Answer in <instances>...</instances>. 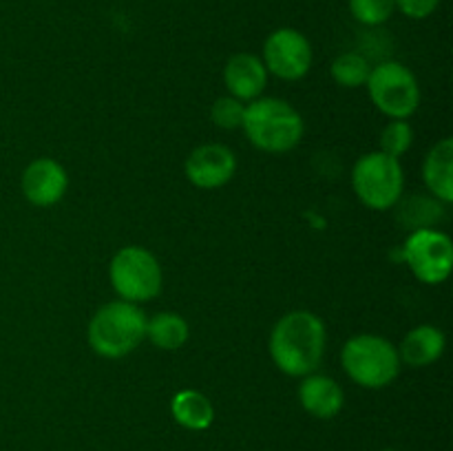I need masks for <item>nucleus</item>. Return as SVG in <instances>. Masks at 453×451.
<instances>
[{
    "instance_id": "nucleus-1",
    "label": "nucleus",
    "mask_w": 453,
    "mask_h": 451,
    "mask_svg": "<svg viewBox=\"0 0 453 451\" xmlns=\"http://www.w3.org/2000/svg\"><path fill=\"white\" fill-rule=\"evenodd\" d=\"M326 352V325L317 314L295 310L283 314L270 334V356L288 376L314 374Z\"/></svg>"
},
{
    "instance_id": "nucleus-2",
    "label": "nucleus",
    "mask_w": 453,
    "mask_h": 451,
    "mask_svg": "<svg viewBox=\"0 0 453 451\" xmlns=\"http://www.w3.org/2000/svg\"><path fill=\"white\" fill-rule=\"evenodd\" d=\"M242 128L264 153H288L303 137V119L286 100L257 97L246 106Z\"/></svg>"
},
{
    "instance_id": "nucleus-3",
    "label": "nucleus",
    "mask_w": 453,
    "mask_h": 451,
    "mask_svg": "<svg viewBox=\"0 0 453 451\" xmlns=\"http://www.w3.org/2000/svg\"><path fill=\"white\" fill-rule=\"evenodd\" d=\"M146 339V314L137 303L111 301L88 323V345L104 358L128 356Z\"/></svg>"
},
{
    "instance_id": "nucleus-4",
    "label": "nucleus",
    "mask_w": 453,
    "mask_h": 451,
    "mask_svg": "<svg viewBox=\"0 0 453 451\" xmlns=\"http://www.w3.org/2000/svg\"><path fill=\"white\" fill-rule=\"evenodd\" d=\"M341 363L345 374L367 389L388 387L401 374L398 349L379 334L352 336L343 345Z\"/></svg>"
},
{
    "instance_id": "nucleus-5",
    "label": "nucleus",
    "mask_w": 453,
    "mask_h": 451,
    "mask_svg": "<svg viewBox=\"0 0 453 451\" xmlns=\"http://www.w3.org/2000/svg\"><path fill=\"white\" fill-rule=\"evenodd\" d=\"M352 186L361 203L372 210H388L396 206L405 186L403 166L396 157L383 150L363 155L352 171Z\"/></svg>"
},
{
    "instance_id": "nucleus-6",
    "label": "nucleus",
    "mask_w": 453,
    "mask_h": 451,
    "mask_svg": "<svg viewBox=\"0 0 453 451\" xmlns=\"http://www.w3.org/2000/svg\"><path fill=\"white\" fill-rule=\"evenodd\" d=\"M111 286L128 303H144L162 290V268L153 252L140 246H127L113 256L109 268Z\"/></svg>"
},
{
    "instance_id": "nucleus-7",
    "label": "nucleus",
    "mask_w": 453,
    "mask_h": 451,
    "mask_svg": "<svg viewBox=\"0 0 453 451\" xmlns=\"http://www.w3.org/2000/svg\"><path fill=\"white\" fill-rule=\"evenodd\" d=\"M372 102L392 119H407L420 104V87L416 75L401 62H380L367 78Z\"/></svg>"
},
{
    "instance_id": "nucleus-8",
    "label": "nucleus",
    "mask_w": 453,
    "mask_h": 451,
    "mask_svg": "<svg viewBox=\"0 0 453 451\" xmlns=\"http://www.w3.org/2000/svg\"><path fill=\"white\" fill-rule=\"evenodd\" d=\"M407 265L418 281L436 286L447 281L453 268V243L449 234L434 228H418L405 241Z\"/></svg>"
},
{
    "instance_id": "nucleus-9",
    "label": "nucleus",
    "mask_w": 453,
    "mask_h": 451,
    "mask_svg": "<svg viewBox=\"0 0 453 451\" xmlns=\"http://www.w3.org/2000/svg\"><path fill=\"white\" fill-rule=\"evenodd\" d=\"M264 66L281 80H301L312 66V44L301 31L281 27L265 38Z\"/></svg>"
},
{
    "instance_id": "nucleus-10",
    "label": "nucleus",
    "mask_w": 453,
    "mask_h": 451,
    "mask_svg": "<svg viewBox=\"0 0 453 451\" xmlns=\"http://www.w3.org/2000/svg\"><path fill=\"white\" fill-rule=\"evenodd\" d=\"M234 171H237V157L224 144H203L186 159V177L190 184L203 190H215L228 184Z\"/></svg>"
},
{
    "instance_id": "nucleus-11",
    "label": "nucleus",
    "mask_w": 453,
    "mask_h": 451,
    "mask_svg": "<svg viewBox=\"0 0 453 451\" xmlns=\"http://www.w3.org/2000/svg\"><path fill=\"white\" fill-rule=\"evenodd\" d=\"M66 186H69V177H66L65 168L56 159L47 157L31 162L20 180V188L27 202L40 208L60 202L66 193Z\"/></svg>"
},
{
    "instance_id": "nucleus-12",
    "label": "nucleus",
    "mask_w": 453,
    "mask_h": 451,
    "mask_svg": "<svg viewBox=\"0 0 453 451\" xmlns=\"http://www.w3.org/2000/svg\"><path fill=\"white\" fill-rule=\"evenodd\" d=\"M224 82L230 96L242 102H252L264 93L268 71L255 53H234L224 66Z\"/></svg>"
},
{
    "instance_id": "nucleus-13",
    "label": "nucleus",
    "mask_w": 453,
    "mask_h": 451,
    "mask_svg": "<svg viewBox=\"0 0 453 451\" xmlns=\"http://www.w3.org/2000/svg\"><path fill=\"white\" fill-rule=\"evenodd\" d=\"M299 401L310 416L327 420L343 409L345 394L330 376L308 374L299 385Z\"/></svg>"
},
{
    "instance_id": "nucleus-14",
    "label": "nucleus",
    "mask_w": 453,
    "mask_h": 451,
    "mask_svg": "<svg viewBox=\"0 0 453 451\" xmlns=\"http://www.w3.org/2000/svg\"><path fill=\"white\" fill-rule=\"evenodd\" d=\"M423 177L434 197L442 203L453 202V140L445 137L432 146L423 164Z\"/></svg>"
},
{
    "instance_id": "nucleus-15",
    "label": "nucleus",
    "mask_w": 453,
    "mask_h": 451,
    "mask_svg": "<svg viewBox=\"0 0 453 451\" xmlns=\"http://www.w3.org/2000/svg\"><path fill=\"white\" fill-rule=\"evenodd\" d=\"M445 352V334L434 325H418L403 339L398 356L410 367H427Z\"/></svg>"
},
{
    "instance_id": "nucleus-16",
    "label": "nucleus",
    "mask_w": 453,
    "mask_h": 451,
    "mask_svg": "<svg viewBox=\"0 0 453 451\" xmlns=\"http://www.w3.org/2000/svg\"><path fill=\"white\" fill-rule=\"evenodd\" d=\"M171 414L177 424L190 429V432H202L208 429L215 420V409L212 402L197 389H181L173 396Z\"/></svg>"
},
{
    "instance_id": "nucleus-17",
    "label": "nucleus",
    "mask_w": 453,
    "mask_h": 451,
    "mask_svg": "<svg viewBox=\"0 0 453 451\" xmlns=\"http://www.w3.org/2000/svg\"><path fill=\"white\" fill-rule=\"evenodd\" d=\"M188 323L175 312H159L153 318H146V339L159 349H180L188 340Z\"/></svg>"
},
{
    "instance_id": "nucleus-18",
    "label": "nucleus",
    "mask_w": 453,
    "mask_h": 451,
    "mask_svg": "<svg viewBox=\"0 0 453 451\" xmlns=\"http://www.w3.org/2000/svg\"><path fill=\"white\" fill-rule=\"evenodd\" d=\"M332 78L345 88H358L365 87L367 78L372 73V66L365 56L357 51L341 53L334 62H332Z\"/></svg>"
},
{
    "instance_id": "nucleus-19",
    "label": "nucleus",
    "mask_w": 453,
    "mask_h": 451,
    "mask_svg": "<svg viewBox=\"0 0 453 451\" xmlns=\"http://www.w3.org/2000/svg\"><path fill=\"white\" fill-rule=\"evenodd\" d=\"M396 11V0H349V13L365 27H379Z\"/></svg>"
},
{
    "instance_id": "nucleus-20",
    "label": "nucleus",
    "mask_w": 453,
    "mask_h": 451,
    "mask_svg": "<svg viewBox=\"0 0 453 451\" xmlns=\"http://www.w3.org/2000/svg\"><path fill=\"white\" fill-rule=\"evenodd\" d=\"M411 141H414V131L405 119H392L380 133V150L389 157L398 159L401 155H405Z\"/></svg>"
},
{
    "instance_id": "nucleus-21",
    "label": "nucleus",
    "mask_w": 453,
    "mask_h": 451,
    "mask_svg": "<svg viewBox=\"0 0 453 451\" xmlns=\"http://www.w3.org/2000/svg\"><path fill=\"white\" fill-rule=\"evenodd\" d=\"M243 113H246V104L233 96L217 97L211 109L212 122H215V126L224 128V131H234V128L242 126Z\"/></svg>"
},
{
    "instance_id": "nucleus-22",
    "label": "nucleus",
    "mask_w": 453,
    "mask_h": 451,
    "mask_svg": "<svg viewBox=\"0 0 453 451\" xmlns=\"http://www.w3.org/2000/svg\"><path fill=\"white\" fill-rule=\"evenodd\" d=\"M441 0H396V9L411 20H425L438 9Z\"/></svg>"
},
{
    "instance_id": "nucleus-23",
    "label": "nucleus",
    "mask_w": 453,
    "mask_h": 451,
    "mask_svg": "<svg viewBox=\"0 0 453 451\" xmlns=\"http://www.w3.org/2000/svg\"><path fill=\"white\" fill-rule=\"evenodd\" d=\"M383 451H394V449H383Z\"/></svg>"
}]
</instances>
